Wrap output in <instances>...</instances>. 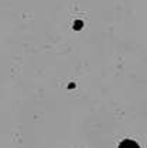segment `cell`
<instances>
[{"mask_svg": "<svg viewBox=\"0 0 147 148\" xmlns=\"http://www.w3.org/2000/svg\"><path fill=\"white\" fill-rule=\"evenodd\" d=\"M117 148H140L139 147V144L133 141V140H123L120 144H119V147Z\"/></svg>", "mask_w": 147, "mask_h": 148, "instance_id": "obj_1", "label": "cell"}]
</instances>
